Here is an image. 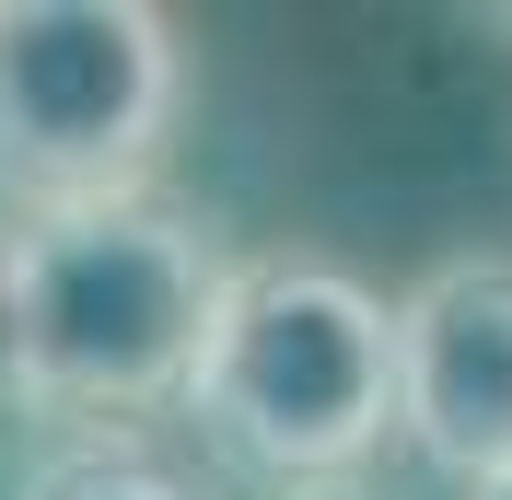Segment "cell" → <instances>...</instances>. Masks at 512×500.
<instances>
[{
    "mask_svg": "<svg viewBox=\"0 0 512 500\" xmlns=\"http://www.w3.org/2000/svg\"><path fill=\"white\" fill-rule=\"evenodd\" d=\"M466 500H512V477H489V489H466Z\"/></svg>",
    "mask_w": 512,
    "mask_h": 500,
    "instance_id": "cell-7",
    "label": "cell"
},
{
    "mask_svg": "<svg viewBox=\"0 0 512 500\" xmlns=\"http://www.w3.org/2000/svg\"><path fill=\"white\" fill-rule=\"evenodd\" d=\"M187 419L245 477H280V489L373 466V442L396 431V291H373L315 245L233 256L187 373Z\"/></svg>",
    "mask_w": 512,
    "mask_h": 500,
    "instance_id": "cell-2",
    "label": "cell"
},
{
    "mask_svg": "<svg viewBox=\"0 0 512 500\" xmlns=\"http://www.w3.org/2000/svg\"><path fill=\"white\" fill-rule=\"evenodd\" d=\"M187 35L152 0H0V210H94L163 175Z\"/></svg>",
    "mask_w": 512,
    "mask_h": 500,
    "instance_id": "cell-3",
    "label": "cell"
},
{
    "mask_svg": "<svg viewBox=\"0 0 512 500\" xmlns=\"http://www.w3.org/2000/svg\"><path fill=\"white\" fill-rule=\"evenodd\" d=\"M0 407H24V326H12V221H0Z\"/></svg>",
    "mask_w": 512,
    "mask_h": 500,
    "instance_id": "cell-6",
    "label": "cell"
},
{
    "mask_svg": "<svg viewBox=\"0 0 512 500\" xmlns=\"http://www.w3.org/2000/svg\"><path fill=\"white\" fill-rule=\"evenodd\" d=\"M396 442L454 489L512 477V256H443L396 291Z\"/></svg>",
    "mask_w": 512,
    "mask_h": 500,
    "instance_id": "cell-4",
    "label": "cell"
},
{
    "mask_svg": "<svg viewBox=\"0 0 512 500\" xmlns=\"http://www.w3.org/2000/svg\"><path fill=\"white\" fill-rule=\"evenodd\" d=\"M233 245L187 198H94V210L12 221V326H24V407L140 419L187 407L198 338L222 314Z\"/></svg>",
    "mask_w": 512,
    "mask_h": 500,
    "instance_id": "cell-1",
    "label": "cell"
},
{
    "mask_svg": "<svg viewBox=\"0 0 512 500\" xmlns=\"http://www.w3.org/2000/svg\"><path fill=\"white\" fill-rule=\"evenodd\" d=\"M24 500H198V489L163 454H140V442H59L24 477Z\"/></svg>",
    "mask_w": 512,
    "mask_h": 500,
    "instance_id": "cell-5",
    "label": "cell"
}]
</instances>
